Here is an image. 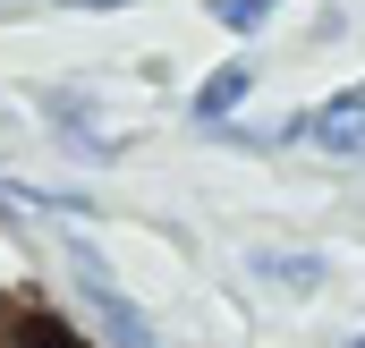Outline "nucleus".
Listing matches in <instances>:
<instances>
[{"label": "nucleus", "instance_id": "obj_5", "mask_svg": "<svg viewBox=\"0 0 365 348\" xmlns=\"http://www.w3.org/2000/svg\"><path fill=\"white\" fill-rule=\"evenodd\" d=\"M272 9H280V0H212V17H221L230 34H255V26H264Z\"/></svg>", "mask_w": 365, "mask_h": 348}, {"label": "nucleus", "instance_id": "obj_3", "mask_svg": "<svg viewBox=\"0 0 365 348\" xmlns=\"http://www.w3.org/2000/svg\"><path fill=\"white\" fill-rule=\"evenodd\" d=\"M238 102H247V68L230 60V68H212V77H204V93H195V119H230Z\"/></svg>", "mask_w": 365, "mask_h": 348}, {"label": "nucleus", "instance_id": "obj_7", "mask_svg": "<svg viewBox=\"0 0 365 348\" xmlns=\"http://www.w3.org/2000/svg\"><path fill=\"white\" fill-rule=\"evenodd\" d=\"M349 348H365V332H357V340H349Z\"/></svg>", "mask_w": 365, "mask_h": 348}, {"label": "nucleus", "instance_id": "obj_8", "mask_svg": "<svg viewBox=\"0 0 365 348\" xmlns=\"http://www.w3.org/2000/svg\"><path fill=\"white\" fill-rule=\"evenodd\" d=\"M0 332H9V314H0Z\"/></svg>", "mask_w": 365, "mask_h": 348}, {"label": "nucleus", "instance_id": "obj_4", "mask_svg": "<svg viewBox=\"0 0 365 348\" xmlns=\"http://www.w3.org/2000/svg\"><path fill=\"white\" fill-rule=\"evenodd\" d=\"M255 272L280 280V289H314V280H323V263H314V255H255Z\"/></svg>", "mask_w": 365, "mask_h": 348}, {"label": "nucleus", "instance_id": "obj_2", "mask_svg": "<svg viewBox=\"0 0 365 348\" xmlns=\"http://www.w3.org/2000/svg\"><path fill=\"white\" fill-rule=\"evenodd\" d=\"M86 297L102 306V323H110V340H119V348H145V314H136V306H128V297H119L93 263H86Z\"/></svg>", "mask_w": 365, "mask_h": 348}, {"label": "nucleus", "instance_id": "obj_1", "mask_svg": "<svg viewBox=\"0 0 365 348\" xmlns=\"http://www.w3.org/2000/svg\"><path fill=\"white\" fill-rule=\"evenodd\" d=\"M289 136H306V145H323V153H365V86L331 93L323 111H306Z\"/></svg>", "mask_w": 365, "mask_h": 348}, {"label": "nucleus", "instance_id": "obj_6", "mask_svg": "<svg viewBox=\"0 0 365 348\" xmlns=\"http://www.w3.org/2000/svg\"><path fill=\"white\" fill-rule=\"evenodd\" d=\"M68 9H128V0H68Z\"/></svg>", "mask_w": 365, "mask_h": 348}]
</instances>
